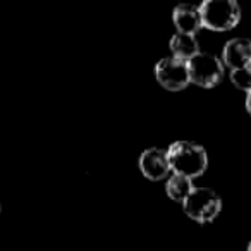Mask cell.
<instances>
[{
    "mask_svg": "<svg viewBox=\"0 0 251 251\" xmlns=\"http://www.w3.org/2000/svg\"><path fill=\"white\" fill-rule=\"evenodd\" d=\"M171 171L188 179L200 177L208 167V155L201 145L195 141H176L167 150Z\"/></svg>",
    "mask_w": 251,
    "mask_h": 251,
    "instance_id": "obj_1",
    "label": "cell"
},
{
    "mask_svg": "<svg viewBox=\"0 0 251 251\" xmlns=\"http://www.w3.org/2000/svg\"><path fill=\"white\" fill-rule=\"evenodd\" d=\"M203 28L212 31H230L241 21V7L234 0H206L200 5Z\"/></svg>",
    "mask_w": 251,
    "mask_h": 251,
    "instance_id": "obj_2",
    "label": "cell"
},
{
    "mask_svg": "<svg viewBox=\"0 0 251 251\" xmlns=\"http://www.w3.org/2000/svg\"><path fill=\"white\" fill-rule=\"evenodd\" d=\"M182 210L195 222L210 224L222 210V200L212 188H193L189 196L182 201Z\"/></svg>",
    "mask_w": 251,
    "mask_h": 251,
    "instance_id": "obj_3",
    "label": "cell"
},
{
    "mask_svg": "<svg viewBox=\"0 0 251 251\" xmlns=\"http://www.w3.org/2000/svg\"><path fill=\"white\" fill-rule=\"evenodd\" d=\"M189 81L201 88H215L224 77V64L212 53L200 52L188 60Z\"/></svg>",
    "mask_w": 251,
    "mask_h": 251,
    "instance_id": "obj_4",
    "label": "cell"
},
{
    "mask_svg": "<svg viewBox=\"0 0 251 251\" xmlns=\"http://www.w3.org/2000/svg\"><path fill=\"white\" fill-rule=\"evenodd\" d=\"M155 77L169 91H181L191 83L188 62L176 59V57H165V59L158 60L155 66Z\"/></svg>",
    "mask_w": 251,
    "mask_h": 251,
    "instance_id": "obj_5",
    "label": "cell"
},
{
    "mask_svg": "<svg viewBox=\"0 0 251 251\" xmlns=\"http://www.w3.org/2000/svg\"><path fill=\"white\" fill-rule=\"evenodd\" d=\"M140 171L150 181H162L167 179L171 174V165H169L167 150L162 148H148L140 157Z\"/></svg>",
    "mask_w": 251,
    "mask_h": 251,
    "instance_id": "obj_6",
    "label": "cell"
},
{
    "mask_svg": "<svg viewBox=\"0 0 251 251\" xmlns=\"http://www.w3.org/2000/svg\"><path fill=\"white\" fill-rule=\"evenodd\" d=\"M222 64L230 71L243 69L250 66L251 60V40L248 38H232L224 45Z\"/></svg>",
    "mask_w": 251,
    "mask_h": 251,
    "instance_id": "obj_7",
    "label": "cell"
},
{
    "mask_svg": "<svg viewBox=\"0 0 251 251\" xmlns=\"http://www.w3.org/2000/svg\"><path fill=\"white\" fill-rule=\"evenodd\" d=\"M172 21H174V26L177 28V33H184V35L195 36L203 28L200 7L191 4L177 5L174 9V12H172Z\"/></svg>",
    "mask_w": 251,
    "mask_h": 251,
    "instance_id": "obj_8",
    "label": "cell"
},
{
    "mask_svg": "<svg viewBox=\"0 0 251 251\" xmlns=\"http://www.w3.org/2000/svg\"><path fill=\"white\" fill-rule=\"evenodd\" d=\"M169 49L172 52V57L188 62V60H191L193 57H196L200 53V43L196 40V36L176 31L172 35L171 42H169Z\"/></svg>",
    "mask_w": 251,
    "mask_h": 251,
    "instance_id": "obj_9",
    "label": "cell"
},
{
    "mask_svg": "<svg viewBox=\"0 0 251 251\" xmlns=\"http://www.w3.org/2000/svg\"><path fill=\"white\" fill-rule=\"evenodd\" d=\"M193 188L195 186H193L191 179L177 174H172L167 179V182H165V193H167V196L172 201H179V203H182L188 198L189 193L193 191Z\"/></svg>",
    "mask_w": 251,
    "mask_h": 251,
    "instance_id": "obj_10",
    "label": "cell"
},
{
    "mask_svg": "<svg viewBox=\"0 0 251 251\" xmlns=\"http://www.w3.org/2000/svg\"><path fill=\"white\" fill-rule=\"evenodd\" d=\"M230 81L236 88L246 91V93H251V66L230 71Z\"/></svg>",
    "mask_w": 251,
    "mask_h": 251,
    "instance_id": "obj_11",
    "label": "cell"
},
{
    "mask_svg": "<svg viewBox=\"0 0 251 251\" xmlns=\"http://www.w3.org/2000/svg\"><path fill=\"white\" fill-rule=\"evenodd\" d=\"M246 110H248V114L251 115V93H248V97H246Z\"/></svg>",
    "mask_w": 251,
    "mask_h": 251,
    "instance_id": "obj_12",
    "label": "cell"
},
{
    "mask_svg": "<svg viewBox=\"0 0 251 251\" xmlns=\"http://www.w3.org/2000/svg\"><path fill=\"white\" fill-rule=\"evenodd\" d=\"M248 251H251V243H250V244H248Z\"/></svg>",
    "mask_w": 251,
    "mask_h": 251,
    "instance_id": "obj_13",
    "label": "cell"
},
{
    "mask_svg": "<svg viewBox=\"0 0 251 251\" xmlns=\"http://www.w3.org/2000/svg\"><path fill=\"white\" fill-rule=\"evenodd\" d=\"M0 210H2V205H0Z\"/></svg>",
    "mask_w": 251,
    "mask_h": 251,
    "instance_id": "obj_14",
    "label": "cell"
},
{
    "mask_svg": "<svg viewBox=\"0 0 251 251\" xmlns=\"http://www.w3.org/2000/svg\"><path fill=\"white\" fill-rule=\"evenodd\" d=\"M250 66H251V60H250Z\"/></svg>",
    "mask_w": 251,
    "mask_h": 251,
    "instance_id": "obj_15",
    "label": "cell"
}]
</instances>
